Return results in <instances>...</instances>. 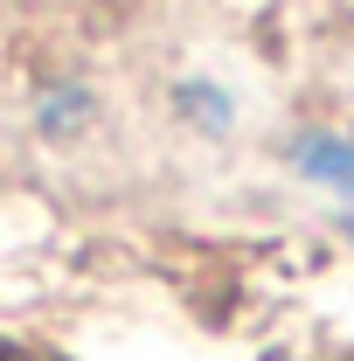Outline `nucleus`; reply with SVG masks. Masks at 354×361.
I'll return each mask as SVG.
<instances>
[{
	"label": "nucleus",
	"mask_w": 354,
	"mask_h": 361,
	"mask_svg": "<svg viewBox=\"0 0 354 361\" xmlns=\"http://www.w3.org/2000/svg\"><path fill=\"white\" fill-rule=\"evenodd\" d=\"M292 160H299V174H312V180H326V188H341V195H354V139L306 133L299 146H292Z\"/></svg>",
	"instance_id": "nucleus-1"
},
{
	"label": "nucleus",
	"mask_w": 354,
	"mask_h": 361,
	"mask_svg": "<svg viewBox=\"0 0 354 361\" xmlns=\"http://www.w3.org/2000/svg\"><path fill=\"white\" fill-rule=\"evenodd\" d=\"M181 104H188V111H195V118H202L209 133H222V126L236 118V104H229L216 84H181Z\"/></svg>",
	"instance_id": "nucleus-2"
},
{
	"label": "nucleus",
	"mask_w": 354,
	"mask_h": 361,
	"mask_svg": "<svg viewBox=\"0 0 354 361\" xmlns=\"http://www.w3.org/2000/svg\"><path fill=\"white\" fill-rule=\"evenodd\" d=\"M84 111H90V90H49V97H42V126H49V133L77 126Z\"/></svg>",
	"instance_id": "nucleus-3"
},
{
	"label": "nucleus",
	"mask_w": 354,
	"mask_h": 361,
	"mask_svg": "<svg viewBox=\"0 0 354 361\" xmlns=\"http://www.w3.org/2000/svg\"><path fill=\"white\" fill-rule=\"evenodd\" d=\"M0 361H28V355H14V348H0Z\"/></svg>",
	"instance_id": "nucleus-4"
},
{
	"label": "nucleus",
	"mask_w": 354,
	"mask_h": 361,
	"mask_svg": "<svg viewBox=\"0 0 354 361\" xmlns=\"http://www.w3.org/2000/svg\"><path fill=\"white\" fill-rule=\"evenodd\" d=\"M348 236H354V216H348Z\"/></svg>",
	"instance_id": "nucleus-5"
}]
</instances>
